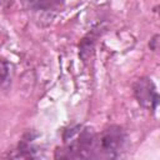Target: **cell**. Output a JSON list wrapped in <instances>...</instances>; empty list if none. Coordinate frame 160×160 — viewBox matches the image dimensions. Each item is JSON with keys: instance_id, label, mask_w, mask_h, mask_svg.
<instances>
[{"instance_id": "6da1fadb", "label": "cell", "mask_w": 160, "mask_h": 160, "mask_svg": "<svg viewBox=\"0 0 160 160\" xmlns=\"http://www.w3.org/2000/svg\"><path fill=\"white\" fill-rule=\"evenodd\" d=\"M62 148L55 150L56 159H89L98 155V134L92 128L74 125L62 132Z\"/></svg>"}, {"instance_id": "7a4b0ae2", "label": "cell", "mask_w": 160, "mask_h": 160, "mask_svg": "<svg viewBox=\"0 0 160 160\" xmlns=\"http://www.w3.org/2000/svg\"><path fill=\"white\" fill-rule=\"evenodd\" d=\"M126 130L119 124H111L104 128L98 135L99 158H119L126 142Z\"/></svg>"}, {"instance_id": "3957f363", "label": "cell", "mask_w": 160, "mask_h": 160, "mask_svg": "<svg viewBox=\"0 0 160 160\" xmlns=\"http://www.w3.org/2000/svg\"><path fill=\"white\" fill-rule=\"evenodd\" d=\"M134 96L140 106L146 110L155 111L159 105V92L154 81L148 76L139 78L132 85Z\"/></svg>"}, {"instance_id": "277c9868", "label": "cell", "mask_w": 160, "mask_h": 160, "mask_svg": "<svg viewBox=\"0 0 160 160\" xmlns=\"http://www.w3.org/2000/svg\"><path fill=\"white\" fill-rule=\"evenodd\" d=\"M38 134H31L28 132L26 135H24V138L19 141L18 148L15 150V155H12L14 158H36L39 156L38 152V148L34 145V140L36 139Z\"/></svg>"}, {"instance_id": "5b68a950", "label": "cell", "mask_w": 160, "mask_h": 160, "mask_svg": "<svg viewBox=\"0 0 160 160\" xmlns=\"http://www.w3.org/2000/svg\"><path fill=\"white\" fill-rule=\"evenodd\" d=\"M95 42H96V36L94 35V32L88 34L86 36H84L80 42H79V56L80 59L85 62L88 61L95 49Z\"/></svg>"}, {"instance_id": "8992f818", "label": "cell", "mask_w": 160, "mask_h": 160, "mask_svg": "<svg viewBox=\"0 0 160 160\" xmlns=\"http://www.w3.org/2000/svg\"><path fill=\"white\" fill-rule=\"evenodd\" d=\"M29 6L35 10H50L56 8L61 0H26Z\"/></svg>"}, {"instance_id": "52a82bcc", "label": "cell", "mask_w": 160, "mask_h": 160, "mask_svg": "<svg viewBox=\"0 0 160 160\" xmlns=\"http://www.w3.org/2000/svg\"><path fill=\"white\" fill-rule=\"evenodd\" d=\"M11 65L5 59H0V86H5L10 82Z\"/></svg>"}, {"instance_id": "ba28073f", "label": "cell", "mask_w": 160, "mask_h": 160, "mask_svg": "<svg viewBox=\"0 0 160 160\" xmlns=\"http://www.w3.org/2000/svg\"><path fill=\"white\" fill-rule=\"evenodd\" d=\"M149 48H150L152 51H156V50H158V48H159V35H158V34H155V35L150 39Z\"/></svg>"}, {"instance_id": "9c48e42d", "label": "cell", "mask_w": 160, "mask_h": 160, "mask_svg": "<svg viewBox=\"0 0 160 160\" xmlns=\"http://www.w3.org/2000/svg\"><path fill=\"white\" fill-rule=\"evenodd\" d=\"M14 2V0H0V8L2 9H8L9 6H11Z\"/></svg>"}]
</instances>
